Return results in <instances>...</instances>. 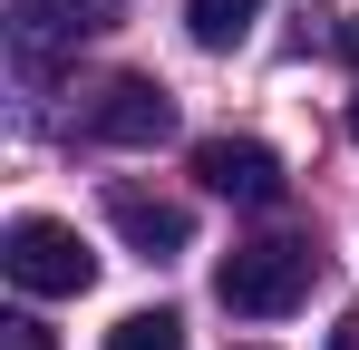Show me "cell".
Masks as SVG:
<instances>
[{"label":"cell","instance_id":"obj_1","mask_svg":"<svg viewBox=\"0 0 359 350\" xmlns=\"http://www.w3.org/2000/svg\"><path fill=\"white\" fill-rule=\"evenodd\" d=\"M311 273H320V253L292 243V233H272V243L224 253L214 263V292H224V311H243V321H282V311L311 302Z\"/></svg>","mask_w":359,"mask_h":350},{"label":"cell","instance_id":"obj_2","mask_svg":"<svg viewBox=\"0 0 359 350\" xmlns=\"http://www.w3.org/2000/svg\"><path fill=\"white\" fill-rule=\"evenodd\" d=\"M0 273L20 292H39V302H68V292L97 283V253H88L78 224H59V214H10V224H0Z\"/></svg>","mask_w":359,"mask_h":350},{"label":"cell","instance_id":"obj_3","mask_svg":"<svg viewBox=\"0 0 359 350\" xmlns=\"http://www.w3.org/2000/svg\"><path fill=\"white\" fill-rule=\"evenodd\" d=\"M107 20H117V0H10V58H20V78H49Z\"/></svg>","mask_w":359,"mask_h":350},{"label":"cell","instance_id":"obj_4","mask_svg":"<svg viewBox=\"0 0 359 350\" xmlns=\"http://www.w3.org/2000/svg\"><path fill=\"white\" fill-rule=\"evenodd\" d=\"M194 175L224 195V205H282V156L262 136H204L194 146Z\"/></svg>","mask_w":359,"mask_h":350},{"label":"cell","instance_id":"obj_5","mask_svg":"<svg viewBox=\"0 0 359 350\" xmlns=\"http://www.w3.org/2000/svg\"><path fill=\"white\" fill-rule=\"evenodd\" d=\"M165 127H175V98H165L156 78H107L97 108H88V136H97V146H156Z\"/></svg>","mask_w":359,"mask_h":350},{"label":"cell","instance_id":"obj_6","mask_svg":"<svg viewBox=\"0 0 359 350\" xmlns=\"http://www.w3.org/2000/svg\"><path fill=\"white\" fill-rule=\"evenodd\" d=\"M107 224H117L126 253H146V263H175L184 243H194V214H184L175 195H146V185H107Z\"/></svg>","mask_w":359,"mask_h":350},{"label":"cell","instance_id":"obj_7","mask_svg":"<svg viewBox=\"0 0 359 350\" xmlns=\"http://www.w3.org/2000/svg\"><path fill=\"white\" fill-rule=\"evenodd\" d=\"M252 20H262V0H184L194 49H243V39H252Z\"/></svg>","mask_w":359,"mask_h":350},{"label":"cell","instance_id":"obj_8","mask_svg":"<svg viewBox=\"0 0 359 350\" xmlns=\"http://www.w3.org/2000/svg\"><path fill=\"white\" fill-rule=\"evenodd\" d=\"M107 350H184V321L175 311H126L117 331H107Z\"/></svg>","mask_w":359,"mask_h":350},{"label":"cell","instance_id":"obj_9","mask_svg":"<svg viewBox=\"0 0 359 350\" xmlns=\"http://www.w3.org/2000/svg\"><path fill=\"white\" fill-rule=\"evenodd\" d=\"M0 350H49V331L39 321H0Z\"/></svg>","mask_w":359,"mask_h":350},{"label":"cell","instance_id":"obj_10","mask_svg":"<svg viewBox=\"0 0 359 350\" xmlns=\"http://www.w3.org/2000/svg\"><path fill=\"white\" fill-rule=\"evenodd\" d=\"M330 350H359V311H350V321H340V331H330Z\"/></svg>","mask_w":359,"mask_h":350},{"label":"cell","instance_id":"obj_11","mask_svg":"<svg viewBox=\"0 0 359 350\" xmlns=\"http://www.w3.org/2000/svg\"><path fill=\"white\" fill-rule=\"evenodd\" d=\"M340 49H350V58H359V20H350V30H340Z\"/></svg>","mask_w":359,"mask_h":350},{"label":"cell","instance_id":"obj_12","mask_svg":"<svg viewBox=\"0 0 359 350\" xmlns=\"http://www.w3.org/2000/svg\"><path fill=\"white\" fill-rule=\"evenodd\" d=\"M350 146H359V98H350Z\"/></svg>","mask_w":359,"mask_h":350}]
</instances>
